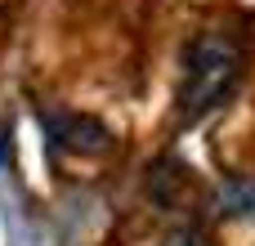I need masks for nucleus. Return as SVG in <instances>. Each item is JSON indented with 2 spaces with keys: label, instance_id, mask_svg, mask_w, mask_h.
Listing matches in <instances>:
<instances>
[{
  "label": "nucleus",
  "instance_id": "obj_1",
  "mask_svg": "<svg viewBox=\"0 0 255 246\" xmlns=\"http://www.w3.org/2000/svg\"><path fill=\"white\" fill-rule=\"evenodd\" d=\"M247 49L229 31H197L179 54V81H175V112L184 125L211 117L242 81Z\"/></svg>",
  "mask_w": 255,
  "mask_h": 246
},
{
  "label": "nucleus",
  "instance_id": "obj_2",
  "mask_svg": "<svg viewBox=\"0 0 255 246\" xmlns=\"http://www.w3.org/2000/svg\"><path fill=\"white\" fill-rule=\"evenodd\" d=\"M40 121H45V134H49L54 152H81V157H90V152H103L112 143L108 125L94 121V117H81V112H45Z\"/></svg>",
  "mask_w": 255,
  "mask_h": 246
},
{
  "label": "nucleus",
  "instance_id": "obj_3",
  "mask_svg": "<svg viewBox=\"0 0 255 246\" xmlns=\"http://www.w3.org/2000/svg\"><path fill=\"white\" fill-rule=\"evenodd\" d=\"M215 215L224 220H255V179H224L215 193Z\"/></svg>",
  "mask_w": 255,
  "mask_h": 246
},
{
  "label": "nucleus",
  "instance_id": "obj_4",
  "mask_svg": "<svg viewBox=\"0 0 255 246\" xmlns=\"http://www.w3.org/2000/svg\"><path fill=\"white\" fill-rule=\"evenodd\" d=\"M161 246H211V242H206L197 229H175V233H170V238H166Z\"/></svg>",
  "mask_w": 255,
  "mask_h": 246
},
{
  "label": "nucleus",
  "instance_id": "obj_5",
  "mask_svg": "<svg viewBox=\"0 0 255 246\" xmlns=\"http://www.w3.org/2000/svg\"><path fill=\"white\" fill-rule=\"evenodd\" d=\"M4 157H9V125H0V166H4Z\"/></svg>",
  "mask_w": 255,
  "mask_h": 246
}]
</instances>
